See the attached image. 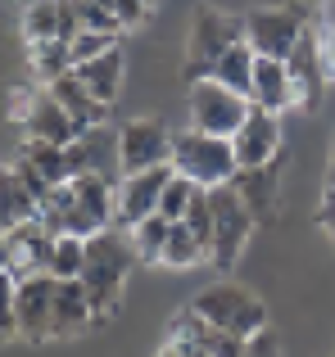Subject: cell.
Here are the masks:
<instances>
[{
  "instance_id": "37",
  "label": "cell",
  "mask_w": 335,
  "mask_h": 357,
  "mask_svg": "<svg viewBox=\"0 0 335 357\" xmlns=\"http://www.w3.org/2000/svg\"><path fill=\"white\" fill-rule=\"evenodd\" d=\"M318 227L335 240V185L327 190V199H322V208H318Z\"/></svg>"
},
{
  "instance_id": "30",
  "label": "cell",
  "mask_w": 335,
  "mask_h": 357,
  "mask_svg": "<svg viewBox=\"0 0 335 357\" xmlns=\"http://www.w3.org/2000/svg\"><path fill=\"white\" fill-rule=\"evenodd\" d=\"M18 340V280L0 267V344Z\"/></svg>"
},
{
  "instance_id": "13",
  "label": "cell",
  "mask_w": 335,
  "mask_h": 357,
  "mask_svg": "<svg viewBox=\"0 0 335 357\" xmlns=\"http://www.w3.org/2000/svg\"><path fill=\"white\" fill-rule=\"evenodd\" d=\"M281 114H272V109H258L249 105L245 122H240V131L231 136V145H236V163L240 167H258V163H272V158H281Z\"/></svg>"
},
{
  "instance_id": "29",
  "label": "cell",
  "mask_w": 335,
  "mask_h": 357,
  "mask_svg": "<svg viewBox=\"0 0 335 357\" xmlns=\"http://www.w3.org/2000/svg\"><path fill=\"white\" fill-rule=\"evenodd\" d=\"M118 41H123V32H96V27H82V32L68 41L73 68H77V63H87V59H96V54H105V50H114Z\"/></svg>"
},
{
  "instance_id": "25",
  "label": "cell",
  "mask_w": 335,
  "mask_h": 357,
  "mask_svg": "<svg viewBox=\"0 0 335 357\" xmlns=\"http://www.w3.org/2000/svg\"><path fill=\"white\" fill-rule=\"evenodd\" d=\"M204 258H209V244L195 236L186 222H172V231H168V244H163V267L186 271V267H195V262H204Z\"/></svg>"
},
{
  "instance_id": "3",
  "label": "cell",
  "mask_w": 335,
  "mask_h": 357,
  "mask_svg": "<svg viewBox=\"0 0 335 357\" xmlns=\"http://www.w3.org/2000/svg\"><path fill=\"white\" fill-rule=\"evenodd\" d=\"M236 145L227 136H209V131H172V172L186 176V181L204 185H227L236 176Z\"/></svg>"
},
{
  "instance_id": "24",
  "label": "cell",
  "mask_w": 335,
  "mask_h": 357,
  "mask_svg": "<svg viewBox=\"0 0 335 357\" xmlns=\"http://www.w3.org/2000/svg\"><path fill=\"white\" fill-rule=\"evenodd\" d=\"M23 158H27V163H36V172H41L50 185L73 181L68 145H50V140H27V145H23Z\"/></svg>"
},
{
  "instance_id": "16",
  "label": "cell",
  "mask_w": 335,
  "mask_h": 357,
  "mask_svg": "<svg viewBox=\"0 0 335 357\" xmlns=\"http://www.w3.org/2000/svg\"><path fill=\"white\" fill-rule=\"evenodd\" d=\"M82 32V14L77 0H27L23 5V36L27 41H73Z\"/></svg>"
},
{
  "instance_id": "36",
  "label": "cell",
  "mask_w": 335,
  "mask_h": 357,
  "mask_svg": "<svg viewBox=\"0 0 335 357\" xmlns=\"http://www.w3.org/2000/svg\"><path fill=\"white\" fill-rule=\"evenodd\" d=\"M245 357H281V344H276V335L263 326L258 335H249V340H245Z\"/></svg>"
},
{
  "instance_id": "28",
  "label": "cell",
  "mask_w": 335,
  "mask_h": 357,
  "mask_svg": "<svg viewBox=\"0 0 335 357\" xmlns=\"http://www.w3.org/2000/svg\"><path fill=\"white\" fill-rule=\"evenodd\" d=\"M82 267H87V240H82V236H54L50 276L73 280V276H82Z\"/></svg>"
},
{
  "instance_id": "33",
  "label": "cell",
  "mask_w": 335,
  "mask_h": 357,
  "mask_svg": "<svg viewBox=\"0 0 335 357\" xmlns=\"http://www.w3.org/2000/svg\"><path fill=\"white\" fill-rule=\"evenodd\" d=\"M14 167H18V176H23V185H27V190L36 195V204H45V199H50V195H54V185L45 181V176L36 172V163H27L23 154H18V163H14Z\"/></svg>"
},
{
  "instance_id": "35",
  "label": "cell",
  "mask_w": 335,
  "mask_h": 357,
  "mask_svg": "<svg viewBox=\"0 0 335 357\" xmlns=\"http://www.w3.org/2000/svg\"><path fill=\"white\" fill-rule=\"evenodd\" d=\"M114 14H118V23H123V32H127V27H141L145 23L150 5H145V0H114Z\"/></svg>"
},
{
  "instance_id": "15",
  "label": "cell",
  "mask_w": 335,
  "mask_h": 357,
  "mask_svg": "<svg viewBox=\"0 0 335 357\" xmlns=\"http://www.w3.org/2000/svg\"><path fill=\"white\" fill-rule=\"evenodd\" d=\"M231 185H236V195L249 204V213L258 222H272L281 213V158L258 163V167H236Z\"/></svg>"
},
{
  "instance_id": "26",
  "label": "cell",
  "mask_w": 335,
  "mask_h": 357,
  "mask_svg": "<svg viewBox=\"0 0 335 357\" xmlns=\"http://www.w3.org/2000/svg\"><path fill=\"white\" fill-rule=\"evenodd\" d=\"M27 59H32V73L41 82H54L59 73L73 68V50L59 36H50V41H27Z\"/></svg>"
},
{
  "instance_id": "4",
  "label": "cell",
  "mask_w": 335,
  "mask_h": 357,
  "mask_svg": "<svg viewBox=\"0 0 335 357\" xmlns=\"http://www.w3.org/2000/svg\"><path fill=\"white\" fill-rule=\"evenodd\" d=\"M236 41H245V18L240 14H227V9H195L191 18V45H186V82H204L213 77V63L231 50Z\"/></svg>"
},
{
  "instance_id": "6",
  "label": "cell",
  "mask_w": 335,
  "mask_h": 357,
  "mask_svg": "<svg viewBox=\"0 0 335 357\" xmlns=\"http://www.w3.org/2000/svg\"><path fill=\"white\" fill-rule=\"evenodd\" d=\"M313 27V9L299 0H281V5H258L245 14V41L267 59H285L304 32Z\"/></svg>"
},
{
  "instance_id": "23",
  "label": "cell",
  "mask_w": 335,
  "mask_h": 357,
  "mask_svg": "<svg viewBox=\"0 0 335 357\" xmlns=\"http://www.w3.org/2000/svg\"><path fill=\"white\" fill-rule=\"evenodd\" d=\"M254 63H258V50L249 41H236L218 63H213V77H218L222 86L240 91V96L249 100V91H254Z\"/></svg>"
},
{
  "instance_id": "39",
  "label": "cell",
  "mask_w": 335,
  "mask_h": 357,
  "mask_svg": "<svg viewBox=\"0 0 335 357\" xmlns=\"http://www.w3.org/2000/svg\"><path fill=\"white\" fill-rule=\"evenodd\" d=\"M322 18H327V27H335V0H327V5H322Z\"/></svg>"
},
{
  "instance_id": "8",
  "label": "cell",
  "mask_w": 335,
  "mask_h": 357,
  "mask_svg": "<svg viewBox=\"0 0 335 357\" xmlns=\"http://www.w3.org/2000/svg\"><path fill=\"white\" fill-rule=\"evenodd\" d=\"M186 109H191V127L195 131H209V136H236L240 122L249 114V100L240 96V91L222 86L218 77H204L191 86V100H186Z\"/></svg>"
},
{
  "instance_id": "31",
  "label": "cell",
  "mask_w": 335,
  "mask_h": 357,
  "mask_svg": "<svg viewBox=\"0 0 335 357\" xmlns=\"http://www.w3.org/2000/svg\"><path fill=\"white\" fill-rule=\"evenodd\" d=\"M195 190H204V185H195V181H186V176H177V172H172V181L163 185L159 213H163V218H172V222H181V218H186V208H191V199H195Z\"/></svg>"
},
{
  "instance_id": "17",
  "label": "cell",
  "mask_w": 335,
  "mask_h": 357,
  "mask_svg": "<svg viewBox=\"0 0 335 357\" xmlns=\"http://www.w3.org/2000/svg\"><path fill=\"white\" fill-rule=\"evenodd\" d=\"M23 136L27 140H50V145H73L82 131H77V122H73V114L50 96V91H36L32 114L23 118Z\"/></svg>"
},
{
  "instance_id": "9",
  "label": "cell",
  "mask_w": 335,
  "mask_h": 357,
  "mask_svg": "<svg viewBox=\"0 0 335 357\" xmlns=\"http://www.w3.org/2000/svg\"><path fill=\"white\" fill-rule=\"evenodd\" d=\"M114 158H118V172L123 176L172 163V131H168L159 118L123 122V127H118V140H114Z\"/></svg>"
},
{
  "instance_id": "34",
  "label": "cell",
  "mask_w": 335,
  "mask_h": 357,
  "mask_svg": "<svg viewBox=\"0 0 335 357\" xmlns=\"http://www.w3.org/2000/svg\"><path fill=\"white\" fill-rule=\"evenodd\" d=\"M5 105H9V118H14L18 127H23V118L32 114V105H36V91H27V86H9Z\"/></svg>"
},
{
  "instance_id": "14",
  "label": "cell",
  "mask_w": 335,
  "mask_h": 357,
  "mask_svg": "<svg viewBox=\"0 0 335 357\" xmlns=\"http://www.w3.org/2000/svg\"><path fill=\"white\" fill-rule=\"evenodd\" d=\"M168 181H172V163L150 167V172H132V176H123V185H118V208H114V222L132 231L141 218L159 213V199H163V185H168Z\"/></svg>"
},
{
  "instance_id": "41",
  "label": "cell",
  "mask_w": 335,
  "mask_h": 357,
  "mask_svg": "<svg viewBox=\"0 0 335 357\" xmlns=\"http://www.w3.org/2000/svg\"><path fill=\"white\" fill-rule=\"evenodd\" d=\"M327 181L335 185V145H331V167H327Z\"/></svg>"
},
{
  "instance_id": "32",
  "label": "cell",
  "mask_w": 335,
  "mask_h": 357,
  "mask_svg": "<svg viewBox=\"0 0 335 357\" xmlns=\"http://www.w3.org/2000/svg\"><path fill=\"white\" fill-rule=\"evenodd\" d=\"M181 222L213 249V204H209V190H195V199H191V208H186Z\"/></svg>"
},
{
  "instance_id": "7",
  "label": "cell",
  "mask_w": 335,
  "mask_h": 357,
  "mask_svg": "<svg viewBox=\"0 0 335 357\" xmlns=\"http://www.w3.org/2000/svg\"><path fill=\"white\" fill-rule=\"evenodd\" d=\"M209 204H213V249H209V258L218 262L222 271H231L240 262V253H245L249 236H254L258 218L249 213V204L236 195V185H231V181L227 185H213Z\"/></svg>"
},
{
  "instance_id": "1",
  "label": "cell",
  "mask_w": 335,
  "mask_h": 357,
  "mask_svg": "<svg viewBox=\"0 0 335 357\" xmlns=\"http://www.w3.org/2000/svg\"><path fill=\"white\" fill-rule=\"evenodd\" d=\"M114 208H118V190L109 185V176L105 172H82L73 181L54 185V195L41 204V222L54 236L91 240L96 231L114 227Z\"/></svg>"
},
{
  "instance_id": "12",
  "label": "cell",
  "mask_w": 335,
  "mask_h": 357,
  "mask_svg": "<svg viewBox=\"0 0 335 357\" xmlns=\"http://www.w3.org/2000/svg\"><path fill=\"white\" fill-rule=\"evenodd\" d=\"M54 289H59V276H50V271L18 280V340H54Z\"/></svg>"
},
{
  "instance_id": "27",
  "label": "cell",
  "mask_w": 335,
  "mask_h": 357,
  "mask_svg": "<svg viewBox=\"0 0 335 357\" xmlns=\"http://www.w3.org/2000/svg\"><path fill=\"white\" fill-rule=\"evenodd\" d=\"M168 231H172V218L163 213H150L132 227V249L141 262H163V244H168Z\"/></svg>"
},
{
  "instance_id": "10",
  "label": "cell",
  "mask_w": 335,
  "mask_h": 357,
  "mask_svg": "<svg viewBox=\"0 0 335 357\" xmlns=\"http://www.w3.org/2000/svg\"><path fill=\"white\" fill-rule=\"evenodd\" d=\"M285 68H290V86H295V109L313 114L322 105V91H327V50H322V32L308 27V32L295 41V50L285 54Z\"/></svg>"
},
{
  "instance_id": "20",
  "label": "cell",
  "mask_w": 335,
  "mask_h": 357,
  "mask_svg": "<svg viewBox=\"0 0 335 357\" xmlns=\"http://www.w3.org/2000/svg\"><path fill=\"white\" fill-rule=\"evenodd\" d=\"M249 105L272 109V114H281V109H295V86H290V68H285V59H267V54H258Z\"/></svg>"
},
{
  "instance_id": "42",
  "label": "cell",
  "mask_w": 335,
  "mask_h": 357,
  "mask_svg": "<svg viewBox=\"0 0 335 357\" xmlns=\"http://www.w3.org/2000/svg\"><path fill=\"white\" fill-rule=\"evenodd\" d=\"M195 357H209V353H195Z\"/></svg>"
},
{
  "instance_id": "19",
  "label": "cell",
  "mask_w": 335,
  "mask_h": 357,
  "mask_svg": "<svg viewBox=\"0 0 335 357\" xmlns=\"http://www.w3.org/2000/svg\"><path fill=\"white\" fill-rule=\"evenodd\" d=\"M91 326H96V312H91V294L82 276L59 280V289H54V340H73Z\"/></svg>"
},
{
  "instance_id": "5",
  "label": "cell",
  "mask_w": 335,
  "mask_h": 357,
  "mask_svg": "<svg viewBox=\"0 0 335 357\" xmlns=\"http://www.w3.org/2000/svg\"><path fill=\"white\" fill-rule=\"evenodd\" d=\"M191 307L204 317V321H213L218 331L236 335V340H249V335H258V331L267 326V307H263V298H258L254 289L236 285V280H218V285L200 289Z\"/></svg>"
},
{
  "instance_id": "43",
  "label": "cell",
  "mask_w": 335,
  "mask_h": 357,
  "mask_svg": "<svg viewBox=\"0 0 335 357\" xmlns=\"http://www.w3.org/2000/svg\"><path fill=\"white\" fill-rule=\"evenodd\" d=\"M145 5H154V0H145Z\"/></svg>"
},
{
  "instance_id": "2",
  "label": "cell",
  "mask_w": 335,
  "mask_h": 357,
  "mask_svg": "<svg viewBox=\"0 0 335 357\" xmlns=\"http://www.w3.org/2000/svg\"><path fill=\"white\" fill-rule=\"evenodd\" d=\"M136 249H132V236L105 227L87 240V267H82V285L91 294V312H96V326L109 321V317L123 307V285L136 267Z\"/></svg>"
},
{
  "instance_id": "11",
  "label": "cell",
  "mask_w": 335,
  "mask_h": 357,
  "mask_svg": "<svg viewBox=\"0 0 335 357\" xmlns=\"http://www.w3.org/2000/svg\"><path fill=\"white\" fill-rule=\"evenodd\" d=\"M50 253H54V231L45 227L41 218L5 231V271L14 280H27V276L50 271Z\"/></svg>"
},
{
  "instance_id": "22",
  "label": "cell",
  "mask_w": 335,
  "mask_h": 357,
  "mask_svg": "<svg viewBox=\"0 0 335 357\" xmlns=\"http://www.w3.org/2000/svg\"><path fill=\"white\" fill-rule=\"evenodd\" d=\"M41 218V204H36V195L23 185V176H18V167H0V227H23V222Z\"/></svg>"
},
{
  "instance_id": "18",
  "label": "cell",
  "mask_w": 335,
  "mask_h": 357,
  "mask_svg": "<svg viewBox=\"0 0 335 357\" xmlns=\"http://www.w3.org/2000/svg\"><path fill=\"white\" fill-rule=\"evenodd\" d=\"M45 91H50V96L73 114V122H77L82 136H87V131H96L100 122H105V114H109V105H100V100L91 96V86H87V82H82L73 68H68V73H59L54 82H45Z\"/></svg>"
},
{
  "instance_id": "38",
  "label": "cell",
  "mask_w": 335,
  "mask_h": 357,
  "mask_svg": "<svg viewBox=\"0 0 335 357\" xmlns=\"http://www.w3.org/2000/svg\"><path fill=\"white\" fill-rule=\"evenodd\" d=\"M322 50H327V68H331V77H335V27L322 32Z\"/></svg>"
},
{
  "instance_id": "21",
  "label": "cell",
  "mask_w": 335,
  "mask_h": 357,
  "mask_svg": "<svg viewBox=\"0 0 335 357\" xmlns=\"http://www.w3.org/2000/svg\"><path fill=\"white\" fill-rule=\"evenodd\" d=\"M73 73H77V77H82V82L91 86V96H96L100 105H114V100H118V91H123V73H127V59H123V41H118L114 50L96 54V59L77 63Z\"/></svg>"
},
{
  "instance_id": "40",
  "label": "cell",
  "mask_w": 335,
  "mask_h": 357,
  "mask_svg": "<svg viewBox=\"0 0 335 357\" xmlns=\"http://www.w3.org/2000/svg\"><path fill=\"white\" fill-rule=\"evenodd\" d=\"M154 357H186V353H181V349H172V344H163V349L154 353Z\"/></svg>"
}]
</instances>
